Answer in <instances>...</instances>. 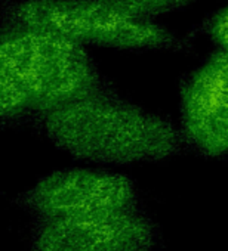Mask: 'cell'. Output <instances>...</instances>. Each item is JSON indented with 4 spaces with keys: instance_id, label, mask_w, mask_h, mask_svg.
<instances>
[{
    "instance_id": "cell-1",
    "label": "cell",
    "mask_w": 228,
    "mask_h": 251,
    "mask_svg": "<svg viewBox=\"0 0 228 251\" xmlns=\"http://www.w3.org/2000/svg\"><path fill=\"white\" fill-rule=\"evenodd\" d=\"M46 138L74 160L98 166L156 163L181 152L179 127L120 98L110 86L43 117Z\"/></svg>"
},
{
    "instance_id": "cell-6",
    "label": "cell",
    "mask_w": 228,
    "mask_h": 251,
    "mask_svg": "<svg viewBox=\"0 0 228 251\" xmlns=\"http://www.w3.org/2000/svg\"><path fill=\"white\" fill-rule=\"evenodd\" d=\"M184 145L206 158L228 157V52L215 50L181 86Z\"/></svg>"
},
{
    "instance_id": "cell-8",
    "label": "cell",
    "mask_w": 228,
    "mask_h": 251,
    "mask_svg": "<svg viewBox=\"0 0 228 251\" xmlns=\"http://www.w3.org/2000/svg\"><path fill=\"white\" fill-rule=\"evenodd\" d=\"M201 33L218 50L228 52V5L216 9L203 21Z\"/></svg>"
},
{
    "instance_id": "cell-7",
    "label": "cell",
    "mask_w": 228,
    "mask_h": 251,
    "mask_svg": "<svg viewBox=\"0 0 228 251\" xmlns=\"http://www.w3.org/2000/svg\"><path fill=\"white\" fill-rule=\"evenodd\" d=\"M129 15L154 21L157 17L178 11L196 0H102Z\"/></svg>"
},
{
    "instance_id": "cell-2",
    "label": "cell",
    "mask_w": 228,
    "mask_h": 251,
    "mask_svg": "<svg viewBox=\"0 0 228 251\" xmlns=\"http://www.w3.org/2000/svg\"><path fill=\"white\" fill-rule=\"evenodd\" d=\"M108 87L85 46L57 33L5 24L0 36V117L45 114Z\"/></svg>"
},
{
    "instance_id": "cell-4",
    "label": "cell",
    "mask_w": 228,
    "mask_h": 251,
    "mask_svg": "<svg viewBox=\"0 0 228 251\" xmlns=\"http://www.w3.org/2000/svg\"><path fill=\"white\" fill-rule=\"evenodd\" d=\"M34 219L87 216L141 207L135 182L104 169L57 170L15 198Z\"/></svg>"
},
{
    "instance_id": "cell-5",
    "label": "cell",
    "mask_w": 228,
    "mask_h": 251,
    "mask_svg": "<svg viewBox=\"0 0 228 251\" xmlns=\"http://www.w3.org/2000/svg\"><path fill=\"white\" fill-rule=\"evenodd\" d=\"M162 236L142 208L34 219L30 251H157Z\"/></svg>"
},
{
    "instance_id": "cell-3",
    "label": "cell",
    "mask_w": 228,
    "mask_h": 251,
    "mask_svg": "<svg viewBox=\"0 0 228 251\" xmlns=\"http://www.w3.org/2000/svg\"><path fill=\"white\" fill-rule=\"evenodd\" d=\"M3 23L48 30L82 46L131 52L182 48L169 28L102 0H17L5 5Z\"/></svg>"
}]
</instances>
